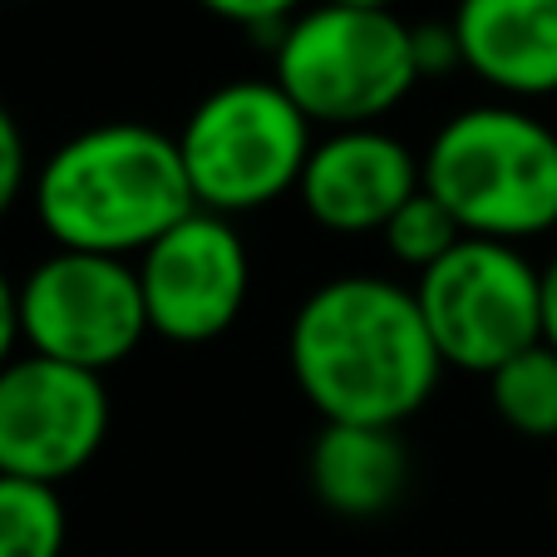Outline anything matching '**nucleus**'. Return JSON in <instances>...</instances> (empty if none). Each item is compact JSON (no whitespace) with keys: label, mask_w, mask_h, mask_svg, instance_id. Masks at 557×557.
Wrapping results in <instances>:
<instances>
[{"label":"nucleus","mask_w":557,"mask_h":557,"mask_svg":"<svg viewBox=\"0 0 557 557\" xmlns=\"http://www.w3.org/2000/svg\"><path fill=\"white\" fill-rule=\"evenodd\" d=\"M276 79H227L193 104L178 153L198 208L243 218L296 193L315 134Z\"/></svg>","instance_id":"nucleus-5"},{"label":"nucleus","mask_w":557,"mask_h":557,"mask_svg":"<svg viewBox=\"0 0 557 557\" xmlns=\"http://www.w3.org/2000/svg\"><path fill=\"white\" fill-rule=\"evenodd\" d=\"M198 5L218 21L247 25V30H282L301 11V0H198Z\"/></svg>","instance_id":"nucleus-17"},{"label":"nucleus","mask_w":557,"mask_h":557,"mask_svg":"<svg viewBox=\"0 0 557 557\" xmlns=\"http://www.w3.org/2000/svg\"><path fill=\"white\" fill-rule=\"evenodd\" d=\"M70 513L60 484L0 473V557H64Z\"/></svg>","instance_id":"nucleus-14"},{"label":"nucleus","mask_w":557,"mask_h":557,"mask_svg":"<svg viewBox=\"0 0 557 557\" xmlns=\"http://www.w3.org/2000/svg\"><path fill=\"white\" fill-rule=\"evenodd\" d=\"M109 385L99 370L25 350L0 366V473L64 484L109 440Z\"/></svg>","instance_id":"nucleus-8"},{"label":"nucleus","mask_w":557,"mask_h":557,"mask_svg":"<svg viewBox=\"0 0 557 557\" xmlns=\"http://www.w3.org/2000/svg\"><path fill=\"white\" fill-rule=\"evenodd\" d=\"M469 232H463V222L449 212V202L434 198L430 188L410 193V198L395 208V218L380 227V243H385V252L395 257L400 267H410L414 276L424 272V267H434L449 247H459Z\"/></svg>","instance_id":"nucleus-15"},{"label":"nucleus","mask_w":557,"mask_h":557,"mask_svg":"<svg viewBox=\"0 0 557 557\" xmlns=\"http://www.w3.org/2000/svg\"><path fill=\"white\" fill-rule=\"evenodd\" d=\"M21 286L11 282V276L0 272V366L15 356V346H21Z\"/></svg>","instance_id":"nucleus-19"},{"label":"nucleus","mask_w":557,"mask_h":557,"mask_svg":"<svg viewBox=\"0 0 557 557\" xmlns=\"http://www.w3.org/2000/svg\"><path fill=\"white\" fill-rule=\"evenodd\" d=\"M306 479L321 508L336 518H380L400 504L410 484V454H405L400 424H350L321 420V434L306 454Z\"/></svg>","instance_id":"nucleus-12"},{"label":"nucleus","mask_w":557,"mask_h":557,"mask_svg":"<svg viewBox=\"0 0 557 557\" xmlns=\"http://www.w3.org/2000/svg\"><path fill=\"white\" fill-rule=\"evenodd\" d=\"M272 79L311 124H380L420 85L414 25L380 5L321 0L276 30Z\"/></svg>","instance_id":"nucleus-4"},{"label":"nucleus","mask_w":557,"mask_h":557,"mask_svg":"<svg viewBox=\"0 0 557 557\" xmlns=\"http://www.w3.org/2000/svg\"><path fill=\"white\" fill-rule=\"evenodd\" d=\"M420 163L424 188L473 237L528 243L557 227V134L518 99L444 119Z\"/></svg>","instance_id":"nucleus-3"},{"label":"nucleus","mask_w":557,"mask_h":557,"mask_svg":"<svg viewBox=\"0 0 557 557\" xmlns=\"http://www.w3.org/2000/svg\"><path fill=\"white\" fill-rule=\"evenodd\" d=\"M198 208L178 134L138 119L79 128L35 173V218L54 247L138 257Z\"/></svg>","instance_id":"nucleus-2"},{"label":"nucleus","mask_w":557,"mask_h":557,"mask_svg":"<svg viewBox=\"0 0 557 557\" xmlns=\"http://www.w3.org/2000/svg\"><path fill=\"white\" fill-rule=\"evenodd\" d=\"M286 360L306 405L350 424H405L444 375L414 286L375 272L315 286L292 315Z\"/></svg>","instance_id":"nucleus-1"},{"label":"nucleus","mask_w":557,"mask_h":557,"mask_svg":"<svg viewBox=\"0 0 557 557\" xmlns=\"http://www.w3.org/2000/svg\"><path fill=\"white\" fill-rule=\"evenodd\" d=\"M414 64H420V79H424V74L463 70V54H459V35H454V25H414Z\"/></svg>","instance_id":"nucleus-18"},{"label":"nucleus","mask_w":557,"mask_h":557,"mask_svg":"<svg viewBox=\"0 0 557 557\" xmlns=\"http://www.w3.org/2000/svg\"><path fill=\"white\" fill-rule=\"evenodd\" d=\"M148 331L173 346H208L237 326L252 292V257L227 212L193 208L138 252Z\"/></svg>","instance_id":"nucleus-9"},{"label":"nucleus","mask_w":557,"mask_h":557,"mask_svg":"<svg viewBox=\"0 0 557 557\" xmlns=\"http://www.w3.org/2000/svg\"><path fill=\"white\" fill-rule=\"evenodd\" d=\"M463 70L504 99L557 95V0H459L454 5Z\"/></svg>","instance_id":"nucleus-11"},{"label":"nucleus","mask_w":557,"mask_h":557,"mask_svg":"<svg viewBox=\"0 0 557 557\" xmlns=\"http://www.w3.org/2000/svg\"><path fill=\"white\" fill-rule=\"evenodd\" d=\"M21 336L40 356L109 375L153 336L138 267L128 257L54 247L21 282Z\"/></svg>","instance_id":"nucleus-7"},{"label":"nucleus","mask_w":557,"mask_h":557,"mask_svg":"<svg viewBox=\"0 0 557 557\" xmlns=\"http://www.w3.org/2000/svg\"><path fill=\"white\" fill-rule=\"evenodd\" d=\"M25 183H30V153H25V134L15 114L0 104V218L21 202Z\"/></svg>","instance_id":"nucleus-16"},{"label":"nucleus","mask_w":557,"mask_h":557,"mask_svg":"<svg viewBox=\"0 0 557 557\" xmlns=\"http://www.w3.org/2000/svg\"><path fill=\"white\" fill-rule=\"evenodd\" d=\"M543 341L557 350V257L543 267Z\"/></svg>","instance_id":"nucleus-20"},{"label":"nucleus","mask_w":557,"mask_h":557,"mask_svg":"<svg viewBox=\"0 0 557 557\" xmlns=\"http://www.w3.org/2000/svg\"><path fill=\"white\" fill-rule=\"evenodd\" d=\"M414 301L444 370L488 375L543 341V272L498 237H463L414 276Z\"/></svg>","instance_id":"nucleus-6"},{"label":"nucleus","mask_w":557,"mask_h":557,"mask_svg":"<svg viewBox=\"0 0 557 557\" xmlns=\"http://www.w3.org/2000/svg\"><path fill=\"white\" fill-rule=\"evenodd\" d=\"M424 188V163L385 134L380 124H346L326 128L306 153V169L296 178V198H301L306 218L315 227L341 232V237H360V232H380L395 208L410 193Z\"/></svg>","instance_id":"nucleus-10"},{"label":"nucleus","mask_w":557,"mask_h":557,"mask_svg":"<svg viewBox=\"0 0 557 557\" xmlns=\"http://www.w3.org/2000/svg\"><path fill=\"white\" fill-rule=\"evenodd\" d=\"M553 508H557V484H553Z\"/></svg>","instance_id":"nucleus-22"},{"label":"nucleus","mask_w":557,"mask_h":557,"mask_svg":"<svg viewBox=\"0 0 557 557\" xmlns=\"http://www.w3.org/2000/svg\"><path fill=\"white\" fill-rule=\"evenodd\" d=\"M336 5H380V11H395V0H336Z\"/></svg>","instance_id":"nucleus-21"},{"label":"nucleus","mask_w":557,"mask_h":557,"mask_svg":"<svg viewBox=\"0 0 557 557\" xmlns=\"http://www.w3.org/2000/svg\"><path fill=\"white\" fill-rule=\"evenodd\" d=\"M484 380L488 405L508 430L523 440H557V350L547 341L523 346Z\"/></svg>","instance_id":"nucleus-13"},{"label":"nucleus","mask_w":557,"mask_h":557,"mask_svg":"<svg viewBox=\"0 0 557 557\" xmlns=\"http://www.w3.org/2000/svg\"><path fill=\"white\" fill-rule=\"evenodd\" d=\"M0 5H11V0H0Z\"/></svg>","instance_id":"nucleus-23"}]
</instances>
